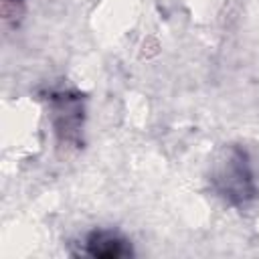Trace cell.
<instances>
[{
  "label": "cell",
  "instance_id": "3",
  "mask_svg": "<svg viewBox=\"0 0 259 259\" xmlns=\"http://www.w3.org/2000/svg\"><path fill=\"white\" fill-rule=\"evenodd\" d=\"M87 253L99 259H117L132 253L125 239H121L117 233L111 231H95L85 241Z\"/></svg>",
  "mask_w": 259,
  "mask_h": 259
},
{
  "label": "cell",
  "instance_id": "4",
  "mask_svg": "<svg viewBox=\"0 0 259 259\" xmlns=\"http://www.w3.org/2000/svg\"><path fill=\"white\" fill-rule=\"evenodd\" d=\"M22 4L24 0H2V14H4V20H12L16 22L22 14Z\"/></svg>",
  "mask_w": 259,
  "mask_h": 259
},
{
  "label": "cell",
  "instance_id": "1",
  "mask_svg": "<svg viewBox=\"0 0 259 259\" xmlns=\"http://www.w3.org/2000/svg\"><path fill=\"white\" fill-rule=\"evenodd\" d=\"M212 184L217 192L233 204L247 202L255 196V172L249 154L241 146H229L212 170Z\"/></svg>",
  "mask_w": 259,
  "mask_h": 259
},
{
  "label": "cell",
  "instance_id": "2",
  "mask_svg": "<svg viewBox=\"0 0 259 259\" xmlns=\"http://www.w3.org/2000/svg\"><path fill=\"white\" fill-rule=\"evenodd\" d=\"M51 117L57 134L63 140H73L79 134L83 109H81V99L75 93L61 91L51 95Z\"/></svg>",
  "mask_w": 259,
  "mask_h": 259
}]
</instances>
